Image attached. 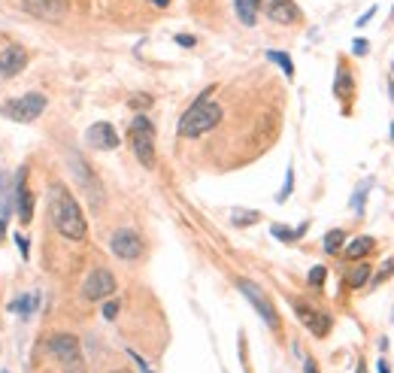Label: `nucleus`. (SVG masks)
Listing matches in <instances>:
<instances>
[{
    "label": "nucleus",
    "instance_id": "nucleus-16",
    "mask_svg": "<svg viewBox=\"0 0 394 373\" xmlns=\"http://www.w3.org/2000/svg\"><path fill=\"white\" fill-rule=\"evenodd\" d=\"M234 10H237V19L242 25L252 28L258 21V0H234Z\"/></svg>",
    "mask_w": 394,
    "mask_h": 373
},
{
    "label": "nucleus",
    "instance_id": "nucleus-8",
    "mask_svg": "<svg viewBox=\"0 0 394 373\" xmlns=\"http://www.w3.org/2000/svg\"><path fill=\"white\" fill-rule=\"evenodd\" d=\"M112 292H116V276L110 270H94L82 285V298L85 301H103Z\"/></svg>",
    "mask_w": 394,
    "mask_h": 373
},
{
    "label": "nucleus",
    "instance_id": "nucleus-36",
    "mask_svg": "<svg viewBox=\"0 0 394 373\" xmlns=\"http://www.w3.org/2000/svg\"><path fill=\"white\" fill-rule=\"evenodd\" d=\"M355 373H367V367H364V361L358 364V370H355Z\"/></svg>",
    "mask_w": 394,
    "mask_h": 373
},
{
    "label": "nucleus",
    "instance_id": "nucleus-13",
    "mask_svg": "<svg viewBox=\"0 0 394 373\" xmlns=\"http://www.w3.org/2000/svg\"><path fill=\"white\" fill-rule=\"evenodd\" d=\"M73 170L79 173L82 188H85L88 197H91V207H94V210H101V203H103V188H101V182L94 179V173L88 170V164H82L79 158H73Z\"/></svg>",
    "mask_w": 394,
    "mask_h": 373
},
{
    "label": "nucleus",
    "instance_id": "nucleus-22",
    "mask_svg": "<svg viewBox=\"0 0 394 373\" xmlns=\"http://www.w3.org/2000/svg\"><path fill=\"white\" fill-rule=\"evenodd\" d=\"M367 276H370V268H367V264H361V268H355L352 273H349V285L361 288L364 283H367Z\"/></svg>",
    "mask_w": 394,
    "mask_h": 373
},
{
    "label": "nucleus",
    "instance_id": "nucleus-6",
    "mask_svg": "<svg viewBox=\"0 0 394 373\" xmlns=\"http://www.w3.org/2000/svg\"><path fill=\"white\" fill-rule=\"evenodd\" d=\"M110 246H112V255L121 258V261H134V258L143 255V240L134 228H118V231L112 234Z\"/></svg>",
    "mask_w": 394,
    "mask_h": 373
},
{
    "label": "nucleus",
    "instance_id": "nucleus-10",
    "mask_svg": "<svg viewBox=\"0 0 394 373\" xmlns=\"http://www.w3.org/2000/svg\"><path fill=\"white\" fill-rule=\"evenodd\" d=\"M49 349L55 359H61V364H70V361H79L82 359V349H79V340L73 334H55L49 340Z\"/></svg>",
    "mask_w": 394,
    "mask_h": 373
},
{
    "label": "nucleus",
    "instance_id": "nucleus-9",
    "mask_svg": "<svg viewBox=\"0 0 394 373\" xmlns=\"http://www.w3.org/2000/svg\"><path fill=\"white\" fill-rule=\"evenodd\" d=\"M294 313H298V319H300L303 325H307L309 331L315 334V337H328V331H331V319L324 316V313H318V310L307 307V303H300V301H294Z\"/></svg>",
    "mask_w": 394,
    "mask_h": 373
},
{
    "label": "nucleus",
    "instance_id": "nucleus-27",
    "mask_svg": "<svg viewBox=\"0 0 394 373\" xmlns=\"http://www.w3.org/2000/svg\"><path fill=\"white\" fill-rule=\"evenodd\" d=\"M118 316V301H110L103 307V319H116Z\"/></svg>",
    "mask_w": 394,
    "mask_h": 373
},
{
    "label": "nucleus",
    "instance_id": "nucleus-14",
    "mask_svg": "<svg viewBox=\"0 0 394 373\" xmlns=\"http://www.w3.org/2000/svg\"><path fill=\"white\" fill-rule=\"evenodd\" d=\"M88 143L94 149H116L118 146V134L112 125H106V121H97V125L88 128Z\"/></svg>",
    "mask_w": 394,
    "mask_h": 373
},
{
    "label": "nucleus",
    "instance_id": "nucleus-24",
    "mask_svg": "<svg viewBox=\"0 0 394 373\" xmlns=\"http://www.w3.org/2000/svg\"><path fill=\"white\" fill-rule=\"evenodd\" d=\"M291 188H294V170L288 167V173H285V185H282V192H279V201H285V197L291 194Z\"/></svg>",
    "mask_w": 394,
    "mask_h": 373
},
{
    "label": "nucleus",
    "instance_id": "nucleus-39",
    "mask_svg": "<svg viewBox=\"0 0 394 373\" xmlns=\"http://www.w3.org/2000/svg\"><path fill=\"white\" fill-rule=\"evenodd\" d=\"M391 70H394V67H391Z\"/></svg>",
    "mask_w": 394,
    "mask_h": 373
},
{
    "label": "nucleus",
    "instance_id": "nucleus-5",
    "mask_svg": "<svg viewBox=\"0 0 394 373\" xmlns=\"http://www.w3.org/2000/svg\"><path fill=\"white\" fill-rule=\"evenodd\" d=\"M240 292L246 294L249 303L258 310V316L267 322V328L270 331H279V313H276V307H273V301L267 298V294H264L255 283H249V279H240Z\"/></svg>",
    "mask_w": 394,
    "mask_h": 373
},
{
    "label": "nucleus",
    "instance_id": "nucleus-23",
    "mask_svg": "<svg viewBox=\"0 0 394 373\" xmlns=\"http://www.w3.org/2000/svg\"><path fill=\"white\" fill-rule=\"evenodd\" d=\"M234 225H240V228H246V225H255L258 222V219H261V216H258V212H249V210H237V212H234Z\"/></svg>",
    "mask_w": 394,
    "mask_h": 373
},
{
    "label": "nucleus",
    "instance_id": "nucleus-31",
    "mask_svg": "<svg viewBox=\"0 0 394 373\" xmlns=\"http://www.w3.org/2000/svg\"><path fill=\"white\" fill-rule=\"evenodd\" d=\"M15 243H19L21 255H25V258H28V240H25V237H21V234H19V237H15Z\"/></svg>",
    "mask_w": 394,
    "mask_h": 373
},
{
    "label": "nucleus",
    "instance_id": "nucleus-28",
    "mask_svg": "<svg viewBox=\"0 0 394 373\" xmlns=\"http://www.w3.org/2000/svg\"><path fill=\"white\" fill-rule=\"evenodd\" d=\"M64 373H85V364H82V359L70 361V364H64Z\"/></svg>",
    "mask_w": 394,
    "mask_h": 373
},
{
    "label": "nucleus",
    "instance_id": "nucleus-32",
    "mask_svg": "<svg viewBox=\"0 0 394 373\" xmlns=\"http://www.w3.org/2000/svg\"><path fill=\"white\" fill-rule=\"evenodd\" d=\"M179 46H194V37H176Z\"/></svg>",
    "mask_w": 394,
    "mask_h": 373
},
{
    "label": "nucleus",
    "instance_id": "nucleus-18",
    "mask_svg": "<svg viewBox=\"0 0 394 373\" xmlns=\"http://www.w3.org/2000/svg\"><path fill=\"white\" fill-rule=\"evenodd\" d=\"M37 307H40V294H21L19 301L10 303L12 313H21V316H28L30 310H37Z\"/></svg>",
    "mask_w": 394,
    "mask_h": 373
},
{
    "label": "nucleus",
    "instance_id": "nucleus-4",
    "mask_svg": "<svg viewBox=\"0 0 394 373\" xmlns=\"http://www.w3.org/2000/svg\"><path fill=\"white\" fill-rule=\"evenodd\" d=\"M45 94H37V91H30V94H21V97H12V101H6L0 106V116L3 119H12V121H34L40 119L45 112Z\"/></svg>",
    "mask_w": 394,
    "mask_h": 373
},
{
    "label": "nucleus",
    "instance_id": "nucleus-38",
    "mask_svg": "<svg viewBox=\"0 0 394 373\" xmlns=\"http://www.w3.org/2000/svg\"><path fill=\"white\" fill-rule=\"evenodd\" d=\"M116 373H125V370H116Z\"/></svg>",
    "mask_w": 394,
    "mask_h": 373
},
{
    "label": "nucleus",
    "instance_id": "nucleus-7",
    "mask_svg": "<svg viewBox=\"0 0 394 373\" xmlns=\"http://www.w3.org/2000/svg\"><path fill=\"white\" fill-rule=\"evenodd\" d=\"M258 10H264L270 21H276V25H294V21H300V10L294 0H258Z\"/></svg>",
    "mask_w": 394,
    "mask_h": 373
},
{
    "label": "nucleus",
    "instance_id": "nucleus-34",
    "mask_svg": "<svg viewBox=\"0 0 394 373\" xmlns=\"http://www.w3.org/2000/svg\"><path fill=\"white\" fill-rule=\"evenodd\" d=\"M379 373H391V370H388V364H385V359L379 361Z\"/></svg>",
    "mask_w": 394,
    "mask_h": 373
},
{
    "label": "nucleus",
    "instance_id": "nucleus-29",
    "mask_svg": "<svg viewBox=\"0 0 394 373\" xmlns=\"http://www.w3.org/2000/svg\"><path fill=\"white\" fill-rule=\"evenodd\" d=\"M127 355H131V359L136 361V367H140L143 373H152V367H149V364H146V361H143V359H140V355H136V352H134V349H127Z\"/></svg>",
    "mask_w": 394,
    "mask_h": 373
},
{
    "label": "nucleus",
    "instance_id": "nucleus-15",
    "mask_svg": "<svg viewBox=\"0 0 394 373\" xmlns=\"http://www.w3.org/2000/svg\"><path fill=\"white\" fill-rule=\"evenodd\" d=\"M15 203H19V222L28 225L34 219V201H30L28 185H25V170L19 173V182H15Z\"/></svg>",
    "mask_w": 394,
    "mask_h": 373
},
{
    "label": "nucleus",
    "instance_id": "nucleus-33",
    "mask_svg": "<svg viewBox=\"0 0 394 373\" xmlns=\"http://www.w3.org/2000/svg\"><path fill=\"white\" fill-rule=\"evenodd\" d=\"M307 373H318V367H315L313 359H307Z\"/></svg>",
    "mask_w": 394,
    "mask_h": 373
},
{
    "label": "nucleus",
    "instance_id": "nucleus-17",
    "mask_svg": "<svg viewBox=\"0 0 394 373\" xmlns=\"http://www.w3.org/2000/svg\"><path fill=\"white\" fill-rule=\"evenodd\" d=\"M376 243H373V237H358V240H352L346 246V258H352V261H358V258H364V255H370V249H373Z\"/></svg>",
    "mask_w": 394,
    "mask_h": 373
},
{
    "label": "nucleus",
    "instance_id": "nucleus-26",
    "mask_svg": "<svg viewBox=\"0 0 394 373\" xmlns=\"http://www.w3.org/2000/svg\"><path fill=\"white\" fill-rule=\"evenodd\" d=\"M349 82H352V79H349V73L346 70H340V85H337V94H349Z\"/></svg>",
    "mask_w": 394,
    "mask_h": 373
},
{
    "label": "nucleus",
    "instance_id": "nucleus-2",
    "mask_svg": "<svg viewBox=\"0 0 394 373\" xmlns=\"http://www.w3.org/2000/svg\"><path fill=\"white\" fill-rule=\"evenodd\" d=\"M218 121H222V106L207 101V94H203L200 101L179 119V137H188V140H191V137H200V134L212 131Z\"/></svg>",
    "mask_w": 394,
    "mask_h": 373
},
{
    "label": "nucleus",
    "instance_id": "nucleus-11",
    "mask_svg": "<svg viewBox=\"0 0 394 373\" xmlns=\"http://www.w3.org/2000/svg\"><path fill=\"white\" fill-rule=\"evenodd\" d=\"M25 67H28V52L21 49L19 43L3 46V52H0V73L3 76H19Z\"/></svg>",
    "mask_w": 394,
    "mask_h": 373
},
{
    "label": "nucleus",
    "instance_id": "nucleus-25",
    "mask_svg": "<svg viewBox=\"0 0 394 373\" xmlns=\"http://www.w3.org/2000/svg\"><path fill=\"white\" fill-rule=\"evenodd\" d=\"M324 276H328V270H324V268H313V270H309V285H322Z\"/></svg>",
    "mask_w": 394,
    "mask_h": 373
},
{
    "label": "nucleus",
    "instance_id": "nucleus-21",
    "mask_svg": "<svg viewBox=\"0 0 394 373\" xmlns=\"http://www.w3.org/2000/svg\"><path fill=\"white\" fill-rule=\"evenodd\" d=\"M343 231H331L328 237H324V252H331V255H337L340 252V246H343Z\"/></svg>",
    "mask_w": 394,
    "mask_h": 373
},
{
    "label": "nucleus",
    "instance_id": "nucleus-30",
    "mask_svg": "<svg viewBox=\"0 0 394 373\" xmlns=\"http://www.w3.org/2000/svg\"><path fill=\"white\" fill-rule=\"evenodd\" d=\"M352 52H355V55H364V52H367V40H355L352 43Z\"/></svg>",
    "mask_w": 394,
    "mask_h": 373
},
{
    "label": "nucleus",
    "instance_id": "nucleus-12",
    "mask_svg": "<svg viewBox=\"0 0 394 373\" xmlns=\"http://www.w3.org/2000/svg\"><path fill=\"white\" fill-rule=\"evenodd\" d=\"M28 12L43 21H61L67 12V0H25Z\"/></svg>",
    "mask_w": 394,
    "mask_h": 373
},
{
    "label": "nucleus",
    "instance_id": "nucleus-37",
    "mask_svg": "<svg viewBox=\"0 0 394 373\" xmlns=\"http://www.w3.org/2000/svg\"><path fill=\"white\" fill-rule=\"evenodd\" d=\"M391 140H394V121H391Z\"/></svg>",
    "mask_w": 394,
    "mask_h": 373
},
{
    "label": "nucleus",
    "instance_id": "nucleus-20",
    "mask_svg": "<svg viewBox=\"0 0 394 373\" xmlns=\"http://www.w3.org/2000/svg\"><path fill=\"white\" fill-rule=\"evenodd\" d=\"M303 231H307V225H300L298 231H288L285 225H273V237H276V240H298Z\"/></svg>",
    "mask_w": 394,
    "mask_h": 373
},
{
    "label": "nucleus",
    "instance_id": "nucleus-19",
    "mask_svg": "<svg viewBox=\"0 0 394 373\" xmlns=\"http://www.w3.org/2000/svg\"><path fill=\"white\" fill-rule=\"evenodd\" d=\"M267 58L273 61V64H279V67H282L288 79H291V76H294V64H291V58H288L285 52H267Z\"/></svg>",
    "mask_w": 394,
    "mask_h": 373
},
{
    "label": "nucleus",
    "instance_id": "nucleus-1",
    "mask_svg": "<svg viewBox=\"0 0 394 373\" xmlns=\"http://www.w3.org/2000/svg\"><path fill=\"white\" fill-rule=\"evenodd\" d=\"M49 219H52V228L67 240H85L88 234V225H85V216H82L79 203L76 197L70 194V188L55 182L49 188Z\"/></svg>",
    "mask_w": 394,
    "mask_h": 373
},
{
    "label": "nucleus",
    "instance_id": "nucleus-3",
    "mask_svg": "<svg viewBox=\"0 0 394 373\" xmlns=\"http://www.w3.org/2000/svg\"><path fill=\"white\" fill-rule=\"evenodd\" d=\"M127 140H131V149L136 155V161L143 167H155V128H152V121L146 116H136L131 131H127Z\"/></svg>",
    "mask_w": 394,
    "mask_h": 373
},
{
    "label": "nucleus",
    "instance_id": "nucleus-35",
    "mask_svg": "<svg viewBox=\"0 0 394 373\" xmlns=\"http://www.w3.org/2000/svg\"><path fill=\"white\" fill-rule=\"evenodd\" d=\"M149 3H155V6H167L170 0H149Z\"/></svg>",
    "mask_w": 394,
    "mask_h": 373
}]
</instances>
